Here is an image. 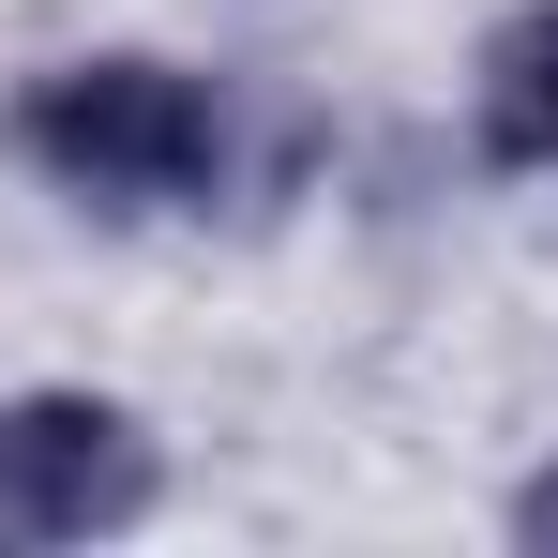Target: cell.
<instances>
[{
	"mask_svg": "<svg viewBox=\"0 0 558 558\" xmlns=\"http://www.w3.org/2000/svg\"><path fill=\"white\" fill-rule=\"evenodd\" d=\"M498 529H513L529 558H558V468H529V483H513V513H498Z\"/></svg>",
	"mask_w": 558,
	"mask_h": 558,
	"instance_id": "obj_4",
	"label": "cell"
},
{
	"mask_svg": "<svg viewBox=\"0 0 558 558\" xmlns=\"http://www.w3.org/2000/svg\"><path fill=\"white\" fill-rule=\"evenodd\" d=\"M15 167L61 182L76 211H211L242 136H227V92L151 61V46H92V61H46L15 92Z\"/></svg>",
	"mask_w": 558,
	"mask_h": 558,
	"instance_id": "obj_1",
	"label": "cell"
},
{
	"mask_svg": "<svg viewBox=\"0 0 558 558\" xmlns=\"http://www.w3.org/2000/svg\"><path fill=\"white\" fill-rule=\"evenodd\" d=\"M483 151L558 182V0L498 15V46H483Z\"/></svg>",
	"mask_w": 558,
	"mask_h": 558,
	"instance_id": "obj_3",
	"label": "cell"
},
{
	"mask_svg": "<svg viewBox=\"0 0 558 558\" xmlns=\"http://www.w3.org/2000/svg\"><path fill=\"white\" fill-rule=\"evenodd\" d=\"M167 498V453L121 392H0V544H106Z\"/></svg>",
	"mask_w": 558,
	"mask_h": 558,
	"instance_id": "obj_2",
	"label": "cell"
}]
</instances>
